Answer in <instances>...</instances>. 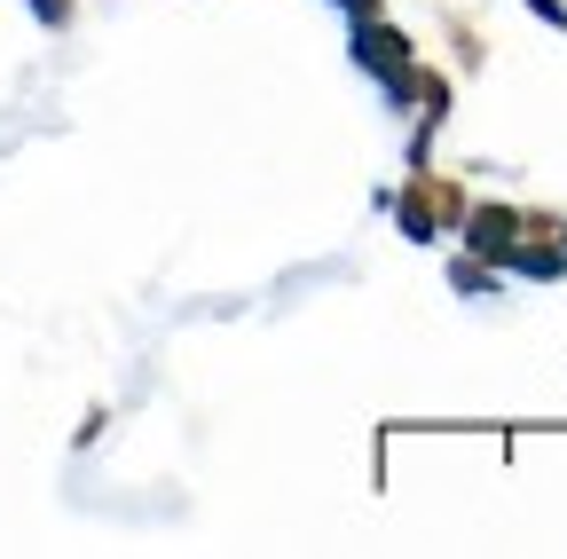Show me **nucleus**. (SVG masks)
I'll list each match as a JSON object with an SVG mask.
<instances>
[{
	"label": "nucleus",
	"instance_id": "obj_1",
	"mask_svg": "<svg viewBox=\"0 0 567 559\" xmlns=\"http://www.w3.org/2000/svg\"><path fill=\"white\" fill-rule=\"evenodd\" d=\"M457 214H465V189H457L450 174H434V166H410V182H402V197H394L402 237H410V245H434L442 229H457Z\"/></svg>",
	"mask_w": 567,
	"mask_h": 559
},
{
	"label": "nucleus",
	"instance_id": "obj_2",
	"mask_svg": "<svg viewBox=\"0 0 567 559\" xmlns=\"http://www.w3.org/2000/svg\"><path fill=\"white\" fill-rule=\"evenodd\" d=\"M347 55H354V72H371V80L402 103V80H410V63H417V40H410L402 24H386V17H354Z\"/></svg>",
	"mask_w": 567,
	"mask_h": 559
},
{
	"label": "nucleus",
	"instance_id": "obj_3",
	"mask_svg": "<svg viewBox=\"0 0 567 559\" xmlns=\"http://www.w3.org/2000/svg\"><path fill=\"white\" fill-rule=\"evenodd\" d=\"M457 229H465V252L496 268V260L513 252V237H520V214H513V205H465Z\"/></svg>",
	"mask_w": 567,
	"mask_h": 559
},
{
	"label": "nucleus",
	"instance_id": "obj_4",
	"mask_svg": "<svg viewBox=\"0 0 567 559\" xmlns=\"http://www.w3.org/2000/svg\"><path fill=\"white\" fill-rule=\"evenodd\" d=\"M450 284L481 300V292H496V268H488V260H473V252H457V260H450Z\"/></svg>",
	"mask_w": 567,
	"mask_h": 559
},
{
	"label": "nucleus",
	"instance_id": "obj_5",
	"mask_svg": "<svg viewBox=\"0 0 567 559\" xmlns=\"http://www.w3.org/2000/svg\"><path fill=\"white\" fill-rule=\"evenodd\" d=\"M71 9H80V0H32V17H40V24H71Z\"/></svg>",
	"mask_w": 567,
	"mask_h": 559
},
{
	"label": "nucleus",
	"instance_id": "obj_6",
	"mask_svg": "<svg viewBox=\"0 0 567 559\" xmlns=\"http://www.w3.org/2000/svg\"><path fill=\"white\" fill-rule=\"evenodd\" d=\"M528 9H536L544 24H559V32H567V9H559V0H528Z\"/></svg>",
	"mask_w": 567,
	"mask_h": 559
},
{
	"label": "nucleus",
	"instance_id": "obj_7",
	"mask_svg": "<svg viewBox=\"0 0 567 559\" xmlns=\"http://www.w3.org/2000/svg\"><path fill=\"white\" fill-rule=\"evenodd\" d=\"M339 9H347V17H379V0H339Z\"/></svg>",
	"mask_w": 567,
	"mask_h": 559
},
{
	"label": "nucleus",
	"instance_id": "obj_8",
	"mask_svg": "<svg viewBox=\"0 0 567 559\" xmlns=\"http://www.w3.org/2000/svg\"><path fill=\"white\" fill-rule=\"evenodd\" d=\"M559 252H567V221H559Z\"/></svg>",
	"mask_w": 567,
	"mask_h": 559
}]
</instances>
